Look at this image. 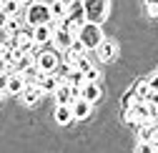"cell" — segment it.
<instances>
[{
    "mask_svg": "<svg viewBox=\"0 0 158 153\" xmlns=\"http://www.w3.org/2000/svg\"><path fill=\"white\" fill-rule=\"evenodd\" d=\"M83 8H85V23L101 25L108 15V0H83Z\"/></svg>",
    "mask_w": 158,
    "mask_h": 153,
    "instance_id": "obj_1",
    "label": "cell"
},
{
    "mask_svg": "<svg viewBox=\"0 0 158 153\" xmlns=\"http://www.w3.org/2000/svg\"><path fill=\"white\" fill-rule=\"evenodd\" d=\"M78 38L83 40V45H85L88 50H98V45L106 40L101 25H95V23H85V25L81 28V33H78Z\"/></svg>",
    "mask_w": 158,
    "mask_h": 153,
    "instance_id": "obj_2",
    "label": "cell"
},
{
    "mask_svg": "<svg viewBox=\"0 0 158 153\" xmlns=\"http://www.w3.org/2000/svg\"><path fill=\"white\" fill-rule=\"evenodd\" d=\"M50 18H53V13H50V5H43V3H33V5L25 10V23H28L30 28L50 23Z\"/></svg>",
    "mask_w": 158,
    "mask_h": 153,
    "instance_id": "obj_3",
    "label": "cell"
},
{
    "mask_svg": "<svg viewBox=\"0 0 158 153\" xmlns=\"http://www.w3.org/2000/svg\"><path fill=\"white\" fill-rule=\"evenodd\" d=\"M35 63H38V68H40L43 73H55L58 68H60V60H58V55L50 53V50L40 53V55L35 58Z\"/></svg>",
    "mask_w": 158,
    "mask_h": 153,
    "instance_id": "obj_4",
    "label": "cell"
},
{
    "mask_svg": "<svg viewBox=\"0 0 158 153\" xmlns=\"http://www.w3.org/2000/svg\"><path fill=\"white\" fill-rule=\"evenodd\" d=\"M53 33H55V25H53V23L35 25V28H33V43H35V45H45L48 40H53Z\"/></svg>",
    "mask_w": 158,
    "mask_h": 153,
    "instance_id": "obj_5",
    "label": "cell"
},
{
    "mask_svg": "<svg viewBox=\"0 0 158 153\" xmlns=\"http://www.w3.org/2000/svg\"><path fill=\"white\" fill-rule=\"evenodd\" d=\"M98 60H103V63H110V60H115L118 58V45H115V40H103L101 45H98Z\"/></svg>",
    "mask_w": 158,
    "mask_h": 153,
    "instance_id": "obj_6",
    "label": "cell"
},
{
    "mask_svg": "<svg viewBox=\"0 0 158 153\" xmlns=\"http://www.w3.org/2000/svg\"><path fill=\"white\" fill-rule=\"evenodd\" d=\"M53 40H55V48L68 50V48L73 45V40H75V35H73L70 30H65V28H55V33H53Z\"/></svg>",
    "mask_w": 158,
    "mask_h": 153,
    "instance_id": "obj_7",
    "label": "cell"
},
{
    "mask_svg": "<svg viewBox=\"0 0 158 153\" xmlns=\"http://www.w3.org/2000/svg\"><path fill=\"white\" fill-rule=\"evenodd\" d=\"M55 101H58V105H73V103H75L73 85L60 83V85H58V90H55Z\"/></svg>",
    "mask_w": 158,
    "mask_h": 153,
    "instance_id": "obj_8",
    "label": "cell"
},
{
    "mask_svg": "<svg viewBox=\"0 0 158 153\" xmlns=\"http://www.w3.org/2000/svg\"><path fill=\"white\" fill-rule=\"evenodd\" d=\"M40 98H43V88H40V85H28V88L23 90V95H20V101H23L25 105H38Z\"/></svg>",
    "mask_w": 158,
    "mask_h": 153,
    "instance_id": "obj_9",
    "label": "cell"
},
{
    "mask_svg": "<svg viewBox=\"0 0 158 153\" xmlns=\"http://www.w3.org/2000/svg\"><path fill=\"white\" fill-rule=\"evenodd\" d=\"M60 83H63V78H58L55 73H43V75H40V83H38V85L43 88V93H55Z\"/></svg>",
    "mask_w": 158,
    "mask_h": 153,
    "instance_id": "obj_10",
    "label": "cell"
},
{
    "mask_svg": "<svg viewBox=\"0 0 158 153\" xmlns=\"http://www.w3.org/2000/svg\"><path fill=\"white\" fill-rule=\"evenodd\" d=\"M101 95H103V90H101V85H98V83H85V85L81 88V98H85L88 103L101 101Z\"/></svg>",
    "mask_w": 158,
    "mask_h": 153,
    "instance_id": "obj_11",
    "label": "cell"
},
{
    "mask_svg": "<svg viewBox=\"0 0 158 153\" xmlns=\"http://www.w3.org/2000/svg\"><path fill=\"white\" fill-rule=\"evenodd\" d=\"M53 116H55V123L58 126H68L75 116H73V105H55V113H53Z\"/></svg>",
    "mask_w": 158,
    "mask_h": 153,
    "instance_id": "obj_12",
    "label": "cell"
},
{
    "mask_svg": "<svg viewBox=\"0 0 158 153\" xmlns=\"http://www.w3.org/2000/svg\"><path fill=\"white\" fill-rule=\"evenodd\" d=\"M63 83H68V85H73V88H83V85H85L88 81H85V73H81L78 68H70V70L65 73Z\"/></svg>",
    "mask_w": 158,
    "mask_h": 153,
    "instance_id": "obj_13",
    "label": "cell"
},
{
    "mask_svg": "<svg viewBox=\"0 0 158 153\" xmlns=\"http://www.w3.org/2000/svg\"><path fill=\"white\" fill-rule=\"evenodd\" d=\"M90 105H93V103H88L85 98H78V101L73 103V116H75V121L88 118V116H90Z\"/></svg>",
    "mask_w": 158,
    "mask_h": 153,
    "instance_id": "obj_14",
    "label": "cell"
},
{
    "mask_svg": "<svg viewBox=\"0 0 158 153\" xmlns=\"http://www.w3.org/2000/svg\"><path fill=\"white\" fill-rule=\"evenodd\" d=\"M25 88H28V83H25L23 75H10V83H8V93L10 95H18V98H20Z\"/></svg>",
    "mask_w": 158,
    "mask_h": 153,
    "instance_id": "obj_15",
    "label": "cell"
},
{
    "mask_svg": "<svg viewBox=\"0 0 158 153\" xmlns=\"http://www.w3.org/2000/svg\"><path fill=\"white\" fill-rule=\"evenodd\" d=\"M20 75L25 78V83H28V85H38V83H40V75H43V70L38 68V63H33V65H30V68H25Z\"/></svg>",
    "mask_w": 158,
    "mask_h": 153,
    "instance_id": "obj_16",
    "label": "cell"
},
{
    "mask_svg": "<svg viewBox=\"0 0 158 153\" xmlns=\"http://www.w3.org/2000/svg\"><path fill=\"white\" fill-rule=\"evenodd\" d=\"M133 85H135V98H138V101H143V103H148V101H151V95H153L148 81H135Z\"/></svg>",
    "mask_w": 158,
    "mask_h": 153,
    "instance_id": "obj_17",
    "label": "cell"
},
{
    "mask_svg": "<svg viewBox=\"0 0 158 153\" xmlns=\"http://www.w3.org/2000/svg\"><path fill=\"white\" fill-rule=\"evenodd\" d=\"M68 15L75 18V20H81V23H85V8H83V0H75V3H70V5H68Z\"/></svg>",
    "mask_w": 158,
    "mask_h": 153,
    "instance_id": "obj_18",
    "label": "cell"
},
{
    "mask_svg": "<svg viewBox=\"0 0 158 153\" xmlns=\"http://www.w3.org/2000/svg\"><path fill=\"white\" fill-rule=\"evenodd\" d=\"M23 20H25V18H8V23H5V33H8V38H13V35H18V33H20V25H23Z\"/></svg>",
    "mask_w": 158,
    "mask_h": 153,
    "instance_id": "obj_19",
    "label": "cell"
},
{
    "mask_svg": "<svg viewBox=\"0 0 158 153\" xmlns=\"http://www.w3.org/2000/svg\"><path fill=\"white\" fill-rule=\"evenodd\" d=\"M3 8H5V13H8V18H15L18 13H20V8H23V3H20V0H3Z\"/></svg>",
    "mask_w": 158,
    "mask_h": 153,
    "instance_id": "obj_20",
    "label": "cell"
},
{
    "mask_svg": "<svg viewBox=\"0 0 158 153\" xmlns=\"http://www.w3.org/2000/svg\"><path fill=\"white\" fill-rule=\"evenodd\" d=\"M135 101H138V98H135V85H131V88L123 93L121 105H123V108H133V105H135Z\"/></svg>",
    "mask_w": 158,
    "mask_h": 153,
    "instance_id": "obj_21",
    "label": "cell"
},
{
    "mask_svg": "<svg viewBox=\"0 0 158 153\" xmlns=\"http://www.w3.org/2000/svg\"><path fill=\"white\" fill-rule=\"evenodd\" d=\"M13 53H15V48L10 45V40L0 43V60H3V63H10L13 60Z\"/></svg>",
    "mask_w": 158,
    "mask_h": 153,
    "instance_id": "obj_22",
    "label": "cell"
},
{
    "mask_svg": "<svg viewBox=\"0 0 158 153\" xmlns=\"http://www.w3.org/2000/svg\"><path fill=\"white\" fill-rule=\"evenodd\" d=\"M50 13H53V18H58V20H65L68 18V5H63V3L55 0V3L50 5Z\"/></svg>",
    "mask_w": 158,
    "mask_h": 153,
    "instance_id": "obj_23",
    "label": "cell"
},
{
    "mask_svg": "<svg viewBox=\"0 0 158 153\" xmlns=\"http://www.w3.org/2000/svg\"><path fill=\"white\" fill-rule=\"evenodd\" d=\"M138 136H141V141H148V143H153L156 128H153L151 123H143V126H141V130H138Z\"/></svg>",
    "mask_w": 158,
    "mask_h": 153,
    "instance_id": "obj_24",
    "label": "cell"
},
{
    "mask_svg": "<svg viewBox=\"0 0 158 153\" xmlns=\"http://www.w3.org/2000/svg\"><path fill=\"white\" fill-rule=\"evenodd\" d=\"M30 65H33V55H23L20 60H15V73L20 75V73H23L25 68H30Z\"/></svg>",
    "mask_w": 158,
    "mask_h": 153,
    "instance_id": "obj_25",
    "label": "cell"
},
{
    "mask_svg": "<svg viewBox=\"0 0 158 153\" xmlns=\"http://www.w3.org/2000/svg\"><path fill=\"white\" fill-rule=\"evenodd\" d=\"M75 68H78V70H81V73H88V70L93 68V63H90V60L85 58V55H81V58H78V60H75Z\"/></svg>",
    "mask_w": 158,
    "mask_h": 153,
    "instance_id": "obj_26",
    "label": "cell"
},
{
    "mask_svg": "<svg viewBox=\"0 0 158 153\" xmlns=\"http://www.w3.org/2000/svg\"><path fill=\"white\" fill-rule=\"evenodd\" d=\"M135 153H156V148H153V143H148V141H141L135 146Z\"/></svg>",
    "mask_w": 158,
    "mask_h": 153,
    "instance_id": "obj_27",
    "label": "cell"
},
{
    "mask_svg": "<svg viewBox=\"0 0 158 153\" xmlns=\"http://www.w3.org/2000/svg\"><path fill=\"white\" fill-rule=\"evenodd\" d=\"M98 78H101V70H98V68H90V70L85 73V81H88V83H98Z\"/></svg>",
    "mask_w": 158,
    "mask_h": 153,
    "instance_id": "obj_28",
    "label": "cell"
},
{
    "mask_svg": "<svg viewBox=\"0 0 158 153\" xmlns=\"http://www.w3.org/2000/svg\"><path fill=\"white\" fill-rule=\"evenodd\" d=\"M8 83H10V75L8 73H0V93L8 90Z\"/></svg>",
    "mask_w": 158,
    "mask_h": 153,
    "instance_id": "obj_29",
    "label": "cell"
},
{
    "mask_svg": "<svg viewBox=\"0 0 158 153\" xmlns=\"http://www.w3.org/2000/svg\"><path fill=\"white\" fill-rule=\"evenodd\" d=\"M146 81H148V85H151V90H153V93H158V73H153L151 78H146Z\"/></svg>",
    "mask_w": 158,
    "mask_h": 153,
    "instance_id": "obj_30",
    "label": "cell"
},
{
    "mask_svg": "<svg viewBox=\"0 0 158 153\" xmlns=\"http://www.w3.org/2000/svg\"><path fill=\"white\" fill-rule=\"evenodd\" d=\"M5 23H8V13H5L3 3H0V28H5Z\"/></svg>",
    "mask_w": 158,
    "mask_h": 153,
    "instance_id": "obj_31",
    "label": "cell"
},
{
    "mask_svg": "<svg viewBox=\"0 0 158 153\" xmlns=\"http://www.w3.org/2000/svg\"><path fill=\"white\" fill-rule=\"evenodd\" d=\"M151 126L158 130V113H153V116H151Z\"/></svg>",
    "mask_w": 158,
    "mask_h": 153,
    "instance_id": "obj_32",
    "label": "cell"
},
{
    "mask_svg": "<svg viewBox=\"0 0 158 153\" xmlns=\"http://www.w3.org/2000/svg\"><path fill=\"white\" fill-rule=\"evenodd\" d=\"M146 8H158V0H146Z\"/></svg>",
    "mask_w": 158,
    "mask_h": 153,
    "instance_id": "obj_33",
    "label": "cell"
},
{
    "mask_svg": "<svg viewBox=\"0 0 158 153\" xmlns=\"http://www.w3.org/2000/svg\"><path fill=\"white\" fill-rule=\"evenodd\" d=\"M148 103H153V105L158 108V93H153V95H151V101H148Z\"/></svg>",
    "mask_w": 158,
    "mask_h": 153,
    "instance_id": "obj_34",
    "label": "cell"
},
{
    "mask_svg": "<svg viewBox=\"0 0 158 153\" xmlns=\"http://www.w3.org/2000/svg\"><path fill=\"white\" fill-rule=\"evenodd\" d=\"M148 13H151V18H156V20H158V8H148Z\"/></svg>",
    "mask_w": 158,
    "mask_h": 153,
    "instance_id": "obj_35",
    "label": "cell"
},
{
    "mask_svg": "<svg viewBox=\"0 0 158 153\" xmlns=\"http://www.w3.org/2000/svg\"><path fill=\"white\" fill-rule=\"evenodd\" d=\"M20 3H23V5H28V8H30V5H33V3H38V0H20Z\"/></svg>",
    "mask_w": 158,
    "mask_h": 153,
    "instance_id": "obj_36",
    "label": "cell"
},
{
    "mask_svg": "<svg viewBox=\"0 0 158 153\" xmlns=\"http://www.w3.org/2000/svg\"><path fill=\"white\" fill-rule=\"evenodd\" d=\"M38 3H43V5H53L55 0H38Z\"/></svg>",
    "mask_w": 158,
    "mask_h": 153,
    "instance_id": "obj_37",
    "label": "cell"
},
{
    "mask_svg": "<svg viewBox=\"0 0 158 153\" xmlns=\"http://www.w3.org/2000/svg\"><path fill=\"white\" fill-rule=\"evenodd\" d=\"M58 3H63V5H70V3H75V0H58Z\"/></svg>",
    "mask_w": 158,
    "mask_h": 153,
    "instance_id": "obj_38",
    "label": "cell"
},
{
    "mask_svg": "<svg viewBox=\"0 0 158 153\" xmlns=\"http://www.w3.org/2000/svg\"><path fill=\"white\" fill-rule=\"evenodd\" d=\"M0 101H3V93H0Z\"/></svg>",
    "mask_w": 158,
    "mask_h": 153,
    "instance_id": "obj_39",
    "label": "cell"
},
{
    "mask_svg": "<svg viewBox=\"0 0 158 153\" xmlns=\"http://www.w3.org/2000/svg\"><path fill=\"white\" fill-rule=\"evenodd\" d=\"M156 153H158V151H156Z\"/></svg>",
    "mask_w": 158,
    "mask_h": 153,
    "instance_id": "obj_40",
    "label": "cell"
},
{
    "mask_svg": "<svg viewBox=\"0 0 158 153\" xmlns=\"http://www.w3.org/2000/svg\"><path fill=\"white\" fill-rule=\"evenodd\" d=\"M156 73H158V70H156Z\"/></svg>",
    "mask_w": 158,
    "mask_h": 153,
    "instance_id": "obj_41",
    "label": "cell"
}]
</instances>
